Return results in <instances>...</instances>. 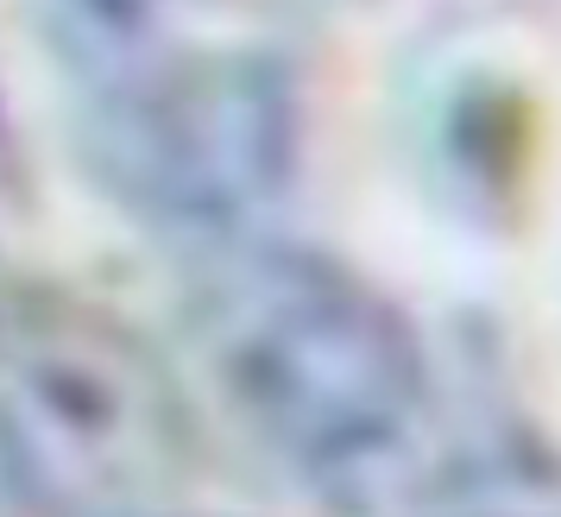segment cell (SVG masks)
Returning <instances> with one entry per match:
<instances>
[{"instance_id":"8992f818","label":"cell","mask_w":561,"mask_h":517,"mask_svg":"<svg viewBox=\"0 0 561 517\" xmlns=\"http://www.w3.org/2000/svg\"><path fill=\"white\" fill-rule=\"evenodd\" d=\"M127 517H203V512H178V505H152V512H127Z\"/></svg>"},{"instance_id":"6da1fadb","label":"cell","mask_w":561,"mask_h":517,"mask_svg":"<svg viewBox=\"0 0 561 517\" xmlns=\"http://www.w3.org/2000/svg\"><path fill=\"white\" fill-rule=\"evenodd\" d=\"M203 366L233 423L316 505L391 512L435 455V372L404 310L309 246L240 240L196 297Z\"/></svg>"},{"instance_id":"277c9868","label":"cell","mask_w":561,"mask_h":517,"mask_svg":"<svg viewBox=\"0 0 561 517\" xmlns=\"http://www.w3.org/2000/svg\"><path fill=\"white\" fill-rule=\"evenodd\" d=\"M228 0H32V26L89 102L203 51Z\"/></svg>"},{"instance_id":"5b68a950","label":"cell","mask_w":561,"mask_h":517,"mask_svg":"<svg viewBox=\"0 0 561 517\" xmlns=\"http://www.w3.org/2000/svg\"><path fill=\"white\" fill-rule=\"evenodd\" d=\"M0 517H26V498H20V480H13L7 455H0Z\"/></svg>"},{"instance_id":"3957f363","label":"cell","mask_w":561,"mask_h":517,"mask_svg":"<svg viewBox=\"0 0 561 517\" xmlns=\"http://www.w3.org/2000/svg\"><path fill=\"white\" fill-rule=\"evenodd\" d=\"M102 171L146 221L215 253L259 240L297 164V102L278 57L208 38L203 51L95 102Z\"/></svg>"},{"instance_id":"7a4b0ae2","label":"cell","mask_w":561,"mask_h":517,"mask_svg":"<svg viewBox=\"0 0 561 517\" xmlns=\"http://www.w3.org/2000/svg\"><path fill=\"white\" fill-rule=\"evenodd\" d=\"M0 455L38 517L152 512L190 455L183 391L107 310L0 297Z\"/></svg>"}]
</instances>
